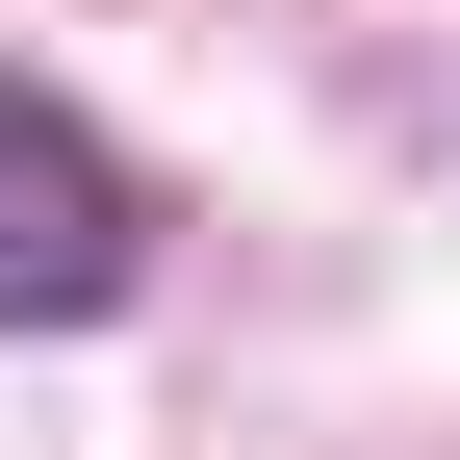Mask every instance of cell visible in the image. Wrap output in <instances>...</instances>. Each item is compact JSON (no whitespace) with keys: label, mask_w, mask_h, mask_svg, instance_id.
Returning <instances> with one entry per match:
<instances>
[{"label":"cell","mask_w":460,"mask_h":460,"mask_svg":"<svg viewBox=\"0 0 460 460\" xmlns=\"http://www.w3.org/2000/svg\"><path fill=\"white\" fill-rule=\"evenodd\" d=\"M128 281H154V180L51 77H0V332H102Z\"/></svg>","instance_id":"cell-1"}]
</instances>
